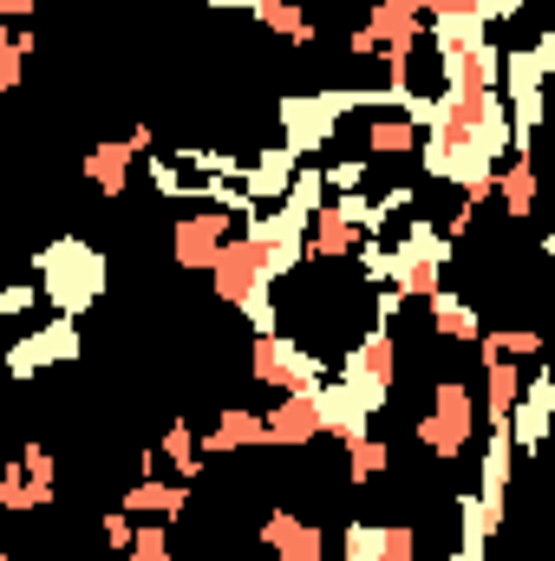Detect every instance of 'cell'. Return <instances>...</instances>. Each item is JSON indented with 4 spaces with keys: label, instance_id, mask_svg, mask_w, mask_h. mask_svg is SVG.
<instances>
[{
    "label": "cell",
    "instance_id": "19",
    "mask_svg": "<svg viewBox=\"0 0 555 561\" xmlns=\"http://www.w3.org/2000/svg\"><path fill=\"white\" fill-rule=\"evenodd\" d=\"M490 190H503V209L523 222V216H530V203H536V170H530V157H510V163H497Z\"/></svg>",
    "mask_w": 555,
    "mask_h": 561
},
{
    "label": "cell",
    "instance_id": "18",
    "mask_svg": "<svg viewBox=\"0 0 555 561\" xmlns=\"http://www.w3.org/2000/svg\"><path fill=\"white\" fill-rule=\"evenodd\" d=\"M132 157H138V150H132L125 138L118 144H92V150H86V176H92V190H99V196H118V190L132 183Z\"/></svg>",
    "mask_w": 555,
    "mask_h": 561
},
{
    "label": "cell",
    "instance_id": "21",
    "mask_svg": "<svg viewBox=\"0 0 555 561\" xmlns=\"http://www.w3.org/2000/svg\"><path fill=\"white\" fill-rule=\"evenodd\" d=\"M543 333L536 327H503V333H477V359H536Z\"/></svg>",
    "mask_w": 555,
    "mask_h": 561
},
{
    "label": "cell",
    "instance_id": "24",
    "mask_svg": "<svg viewBox=\"0 0 555 561\" xmlns=\"http://www.w3.org/2000/svg\"><path fill=\"white\" fill-rule=\"evenodd\" d=\"M393 463V450L380 444V437H360V444H347V490H366L380 470Z\"/></svg>",
    "mask_w": 555,
    "mask_h": 561
},
{
    "label": "cell",
    "instance_id": "2",
    "mask_svg": "<svg viewBox=\"0 0 555 561\" xmlns=\"http://www.w3.org/2000/svg\"><path fill=\"white\" fill-rule=\"evenodd\" d=\"M327 373H333V366H327L314 346H301L294 333H269V340H256V353H249V379H256V386H275V392H314Z\"/></svg>",
    "mask_w": 555,
    "mask_h": 561
},
{
    "label": "cell",
    "instance_id": "13",
    "mask_svg": "<svg viewBox=\"0 0 555 561\" xmlns=\"http://www.w3.org/2000/svg\"><path fill=\"white\" fill-rule=\"evenodd\" d=\"M406 150H418V125L399 105L366 112V131H360V157H366V163H373V157H406Z\"/></svg>",
    "mask_w": 555,
    "mask_h": 561
},
{
    "label": "cell",
    "instance_id": "16",
    "mask_svg": "<svg viewBox=\"0 0 555 561\" xmlns=\"http://www.w3.org/2000/svg\"><path fill=\"white\" fill-rule=\"evenodd\" d=\"M477 366H484V419H490V431H503L517 392H523V366L517 359H477Z\"/></svg>",
    "mask_w": 555,
    "mask_h": 561
},
{
    "label": "cell",
    "instance_id": "26",
    "mask_svg": "<svg viewBox=\"0 0 555 561\" xmlns=\"http://www.w3.org/2000/svg\"><path fill=\"white\" fill-rule=\"evenodd\" d=\"M320 176H327V190H333V196H353V190H366L373 163H366V157H347V163H333V170H320Z\"/></svg>",
    "mask_w": 555,
    "mask_h": 561
},
{
    "label": "cell",
    "instance_id": "14",
    "mask_svg": "<svg viewBox=\"0 0 555 561\" xmlns=\"http://www.w3.org/2000/svg\"><path fill=\"white\" fill-rule=\"evenodd\" d=\"M256 444H269V424H262V412H236V405L216 419L209 437H196L203 457H229V450H256Z\"/></svg>",
    "mask_w": 555,
    "mask_h": 561
},
{
    "label": "cell",
    "instance_id": "23",
    "mask_svg": "<svg viewBox=\"0 0 555 561\" xmlns=\"http://www.w3.org/2000/svg\"><path fill=\"white\" fill-rule=\"evenodd\" d=\"M236 307H242V320H249V333H256V340H269V333H281L275 280H256V287H249V294H242Z\"/></svg>",
    "mask_w": 555,
    "mask_h": 561
},
{
    "label": "cell",
    "instance_id": "27",
    "mask_svg": "<svg viewBox=\"0 0 555 561\" xmlns=\"http://www.w3.org/2000/svg\"><path fill=\"white\" fill-rule=\"evenodd\" d=\"M33 307H39V280H7L0 287V320H20Z\"/></svg>",
    "mask_w": 555,
    "mask_h": 561
},
{
    "label": "cell",
    "instance_id": "7",
    "mask_svg": "<svg viewBox=\"0 0 555 561\" xmlns=\"http://www.w3.org/2000/svg\"><path fill=\"white\" fill-rule=\"evenodd\" d=\"M209 275H216V300H229V307H236L256 280H269V275H262V249H256L249 236H229V242L216 249Z\"/></svg>",
    "mask_w": 555,
    "mask_h": 561
},
{
    "label": "cell",
    "instance_id": "1",
    "mask_svg": "<svg viewBox=\"0 0 555 561\" xmlns=\"http://www.w3.org/2000/svg\"><path fill=\"white\" fill-rule=\"evenodd\" d=\"M33 275H39V300H53L66 320H86V307L105 300V255L86 236H53L33 255Z\"/></svg>",
    "mask_w": 555,
    "mask_h": 561
},
{
    "label": "cell",
    "instance_id": "6",
    "mask_svg": "<svg viewBox=\"0 0 555 561\" xmlns=\"http://www.w3.org/2000/svg\"><path fill=\"white\" fill-rule=\"evenodd\" d=\"M550 419H555V379L550 373H523V392H517V405H510V444L517 450H536L543 437H550Z\"/></svg>",
    "mask_w": 555,
    "mask_h": 561
},
{
    "label": "cell",
    "instance_id": "10",
    "mask_svg": "<svg viewBox=\"0 0 555 561\" xmlns=\"http://www.w3.org/2000/svg\"><path fill=\"white\" fill-rule=\"evenodd\" d=\"M294 170H301V157L294 150H262L249 170H242V196H249V209H262V203H281L287 196V183H294Z\"/></svg>",
    "mask_w": 555,
    "mask_h": 561
},
{
    "label": "cell",
    "instance_id": "30",
    "mask_svg": "<svg viewBox=\"0 0 555 561\" xmlns=\"http://www.w3.org/2000/svg\"><path fill=\"white\" fill-rule=\"evenodd\" d=\"M203 7H216V13H256V0H203Z\"/></svg>",
    "mask_w": 555,
    "mask_h": 561
},
{
    "label": "cell",
    "instance_id": "12",
    "mask_svg": "<svg viewBox=\"0 0 555 561\" xmlns=\"http://www.w3.org/2000/svg\"><path fill=\"white\" fill-rule=\"evenodd\" d=\"M183 510H190V490H183V483L138 477V483L125 490V516H132V523H138V516H144V523H177Z\"/></svg>",
    "mask_w": 555,
    "mask_h": 561
},
{
    "label": "cell",
    "instance_id": "5",
    "mask_svg": "<svg viewBox=\"0 0 555 561\" xmlns=\"http://www.w3.org/2000/svg\"><path fill=\"white\" fill-rule=\"evenodd\" d=\"M229 236H236L229 209H196V216H183V222L170 229V255H177V268H209Z\"/></svg>",
    "mask_w": 555,
    "mask_h": 561
},
{
    "label": "cell",
    "instance_id": "4",
    "mask_svg": "<svg viewBox=\"0 0 555 561\" xmlns=\"http://www.w3.org/2000/svg\"><path fill=\"white\" fill-rule=\"evenodd\" d=\"M86 353V333H79V320H46V327H33V333H20L13 346H7V373L13 379H33V373H46V366H72Z\"/></svg>",
    "mask_w": 555,
    "mask_h": 561
},
{
    "label": "cell",
    "instance_id": "8",
    "mask_svg": "<svg viewBox=\"0 0 555 561\" xmlns=\"http://www.w3.org/2000/svg\"><path fill=\"white\" fill-rule=\"evenodd\" d=\"M262 549H275V561H320V556H327V536H320L307 516L275 510V516L262 523Z\"/></svg>",
    "mask_w": 555,
    "mask_h": 561
},
{
    "label": "cell",
    "instance_id": "29",
    "mask_svg": "<svg viewBox=\"0 0 555 561\" xmlns=\"http://www.w3.org/2000/svg\"><path fill=\"white\" fill-rule=\"evenodd\" d=\"M20 79H26V59L20 53H0V92H13Z\"/></svg>",
    "mask_w": 555,
    "mask_h": 561
},
{
    "label": "cell",
    "instance_id": "22",
    "mask_svg": "<svg viewBox=\"0 0 555 561\" xmlns=\"http://www.w3.org/2000/svg\"><path fill=\"white\" fill-rule=\"evenodd\" d=\"M157 450L170 457V470H177L183 483H196V477H203V450H196V431H190V419H177V424H170Z\"/></svg>",
    "mask_w": 555,
    "mask_h": 561
},
{
    "label": "cell",
    "instance_id": "15",
    "mask_svg": "<svg viewBox=\"0 0 555 561\" xmlns=\"http://www.w3.org/2000/svg\"><path fill=\"white\" fill-rule=\"evenodd\" d=\"M424 307H431V333H444V340H457V346H471V340L484 333V320H477V307H471L464 294H451V287H438V294H424Z\"/></svg>",
    "mask_w": 555,
    "mask_h": 561
},
{
    "label": "cell",
    "instance_id": "31",
    "mask_svg": "<svg viewBox=\"0 0 555 561\" xmlns=\"http://www.w3.org/2000/svg\"><path fill=\"white\" fill-rule=\"evenodd\" d=\"M0 13H33V0H0Z\"/></svg>",
    "mask_w": 555,
    "mask_h": 561
},
{
    "label": "cell",
    "instance_id": "28",
    "mask_svg": "<svg viewBox=\"0 0 555 561\" xmlns=\"http://www.w3.org/2000/svg\"><path fill=\"white\" fill-rule=\"evenodd\" d=\"M99 536H105V549H112V556H125V549H132V536H138V523H132L125 510H112V516L99 523Z\"/></svg>",
    "mask_w": 555,
    "mask_h": 561
},
{
    "label": "cell",
    "instance_id": "32",
    "mask_svg": "<svg viewBox=\"0 0 555 561\" xmlns=\"http://www.w3.org/2000/svg\"><path fill=\"white\" fill-rule=\"evenodd\" d=\"M0 53H13V33H7V26H0Z\"/></svg>",
    "mask_w": 555,
    "mask_h": 561
},
{
    "label": "cell",
    "instance_id": "11",
    "mask_svg": "<svg viewBox=\"0 0 555 561\" xmlns=\"http://www.w3.org/2000/svg\"><path fill=\"white\" fill-rule=\"evenodd\" d=\"M510 470H517V444H510V431H490V444H484V477H477V503L490 510L497 529H503V490H510Z\"/></svg>",
    "mask_w": 555,
    "mask_h": 561
},
{
    "label": "cell",
    "instance_id": "9",
    "mask_svg": "<svg viewBox=\"0 0 555 561\" xmlns=\"http://www.w3.org/2000/svg\"><path fill=\"white\" fill-rule=\"evenodd\" d=\"M262 424H269V444H314L320 437V412H314V392H281L275 405L262 412Z\"/></svg>",
    "mask_w": 555,
    "mask_h": 561
},
{
    "label": "cell",
    "instance_id": "25",
    "mask_svg": "<svg viewBox=\"0 0 555 561\" xmlns=\"http://www.w3.org/2000/svg\"><path fill=\"white\" fill-rule=\"evenodd\" d=\"M0 510H53V490L46 483H26L20 463L0 470Z\"/></svg>",
    "mask_w": 555,
    "mask_h": 561
},
{
    "label": "cell",
    "instance_id": "17",
    "mask_svg": "<svg viewBox=\"0 0 555 561\" xmlns=\"http://www.w3.org/2000/svg\"><path fill=\"white\" fill-rule=\"evenodd\" d=\"M366 33H373V46H406L424 33V13H418V0H373Z\"/></svg>",
    "mask_w": 555,
    "mask_h": 561
},
{
    "label": "cell",
    "instance_id": "3",
    "mask_svg": "<svg viewBox=\"0 0 555 561\" xmlns=\"http://www.w3.org/2000/svg\"><path fill=\"white\" fill-rule=\"evenodd\" d=\"M471 431H477V399H471V386L451 373V379H438L431 386V419H418V437H424V450L431 457H464V444H471Z\"/></svg>",
    "mask_w": 555,
    "mask_h": 561
},
{
    "label": "cell",
    "instance_id": "20",
    "mask_svg": "<svg viewBox=\"0 0 555 561\" xmlns=\"http://www.w3.org/2000/svg\"><path fill=\"white\" fill-rule=\"evenodd\" d=\"M275 209H287V216H294V222H314V216H320V209H327V176H320V170H307V163H301V170H294V183H287V196H281Z\"/></svg>",
    "mask_w": 555,
    "mask_h": 561
}]
</instances>
